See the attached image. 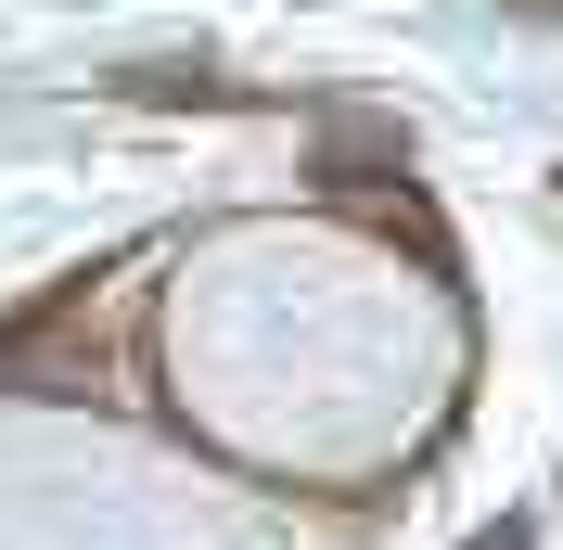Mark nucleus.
<instances>
[{
	"label": "nucleus",
	"mask_w": 563,
	"mask_h": 550,
	"mask_svg": "<svg viewBox=\"0 0 563 550\" xmlns=\"http://www.w3.org/2000/svg\"><path fill=\"white\" fill-rule=\"evenodd\" d=\"M526 538H538L526 513H499V525H487V538H474V550H526Z\"/></svg>",
	"instance_id": "obj_1"
},
{
	"label": "nucleus",
	"mask_w": 563,
	"mask_h": 550,
	"mask_svg": "<svg viewBox=\"0 0 563 550\" xmlns=\"http://www.w3.org/2000/svg\"><path fill=\"white\" fill-rule=\"evenodd\" d=\"M499 13H551V26H563V0H499Z\"/></svg>",
	"instance_id": "obj_2"
}]
</instances>
